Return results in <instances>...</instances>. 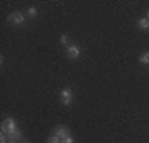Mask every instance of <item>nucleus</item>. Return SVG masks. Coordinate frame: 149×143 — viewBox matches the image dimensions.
<instances>
[{
    "instance_id": "8",
    "label": "nucleus",
    "mask_w": 149,
    "mask_h": 143,
    "mask_svg": "<svg viewBox=\"0 0 149 143\" xmlns=\"http://www.w3.org/2000/svg\"><path fill=\"white\" fill-rule=\"evenodd\" d=\"M60 42H61V43H63V45H66V47H68V45H70V35H68V33H61V37H60Z\"/></svg>"
},
{
    "instance_id": "4",
    "label": "nucleus",
    "mask_w": 149,
    "mask_h": 143,
    "mask_svg": "<svg viewBox=\"0 0 149 143\" xmlns=\"http://www.w3.org/2000/svg\"><path fill=\"white\" fill-rule=\"evenodd\" d=\"M8 22L13 23V25H22V23L25 22V17H23V13H20V12H12L10 15H8Z\"/></svg>"
},
{
    "instance_id": "2",
    "label": "nucleus",
    "mask_w": 149,
    "mask_h": 143,
    "mask_svg": "<svg viewBox=\"0 0 149 143\" xmlns=\"http://www.w3.org/2000/svg\"><path fill=\"white\" fill-rule=\"evenodd\" d=\"M60 101H61L65 106L71 105V103H73V90H70V88H63V90L60 92Z\"/></svg>"
},
{
    "instance_id": "16",
    "label": "nucleus",
    "mask_w": 149,
    "mask_h": 143,
    "mask_svg": "<svg viewBox=\"0 0 149 143\" xmlns=\"http://www.w3.org/2000/svg\"><path fill=\"white\" fill-rule=\"evenodd\" d=\"M23 143H28V142H23Z\"/></svg>"
},
{
    "instance_id": "14",
    "label": "nucleus",
    "mask_w": 149,
    "mask_h": 143,
    "mask_svg": "<svg viewBox=\"0 0 149 143\" xmlns=\"http://www.w3.org/2000/svg\"><path fill=\"white\" fill-rule=\"evenodd\" d=\"M8 143H18V142H17V140H10Z\"/></svg>"
},
{
    "instance_id": "7",
    "label": "nucleus",
    "mask_w": 149,
    "mask_h": 143,
    "mask_svg": "<svg viewBox=\"0 0 149 143\" xmlns=\"http://www.w3.org/2000/svg\"><path fill=\"white\" fill-rule=\"evenodd\" d=\"M138 27L139 28H143V30H146V28H149V20L144 17V18H139L138 20Z\"/></svg>"
},
{
    "instance_id": "15",
    "label": "nucleus",
    "mask_w": 149,
    "mask_h": 143,
    "mask_svg": "<svg viewBox=\"0 0 149 143\" xmlns=\"http://www.w3.org/2000/svg\"><path fill=\"white\" fill-rule=\"evenodd\" d=\"M146 18H148V20H149V10H148V13H146Z\"/></svg>"
},
{
    "instance_id": "1",
    "label": "nucleus",
    "mask_w": 149,
    "mask_h": 143,
    "mask_svg": "<svg viewBox=\"0 0 149 143\" xmlns=\"http://www.w3.org/2000/svg\"><path fill=\"white\" fill-rule=\"evenodd\" d=\"M15 130H18V127H17V122L12 117L5 118V120L2 122V132L5 133V135H8V133H12V132H15Z\"/></svg>"
},
{
    "instance_id": "13",
    "label": "nucleus",
    "mask_w": 149,
    "mask_h": 143,
    "mask_svg": "<svg viewBox=\"0 0 149 143\" xmlns=\"http://www.w3.org/2000/svg\"><path fill=\"white\" fill-rule=\"evenodd\" d=\"M61 143H74V140H73V137H71V135H70V137L63 138V140H61Z\"/></svg>"
},
{
    "instance_id": "5",
    "label": "nucleus",
    "mask_w": 149,
    "mask_h": 143,
    "mask_svg": "<svg viewBox=\"0 0 149 143\" xmlns=\"http://www.w3.org/2000/svg\"><path fill=\"white\" fill-rule=\"evenodd\" d=\"M55 135L58 138H66V137H70V130H68V127H65V125H58V127L55 128Z\"/></svg>"
},
{
    "instance_id": "10",
    "label": "nucleus",
    "mask_w": 149,
    "mask_h": 143,
    "mask_svg": "<svg viewBox=\"0 0 149 143\" xmlns=\"http://www.w3.org/2000/svg\"><path fill=\"white\" fill-rule=\"evenodd\" d=\"M27 13H28V17H37V13H38V10L35 8V7H30L27 10Z\"/></svg>"
},
{
    "instance_id": "3",
    "label": "nucleus",
    "mask_w": 149,
    "mask_h": 143,
    "mask_svg": "<svg viewBox=\"0 0 149 143\" xmlns=\"http://www.w3.org/2000/svg\"><path fill=\"white\" fill-rule=\"evenodd\" d=\"M80 53H81L80 47H78V45H74V43H71V45L66 47V57H68V58L76 60L78 57H80Z\"/></svg>"
},
{
    "instance_id": "12",
    "label": "nucleus",
    "mask_w": 149,
    "mask_h": 143,
    "mask_svg": "<svg viewBox=\"0 0 149 143\" xmlns=\"http://www.w3.org/2000/svg\"><path fill=\"white\" fill-rule=\"evenodd\" d=\"M8 142H10V140H8V137L2 132V133H0V143H8Z\"/></svg>"
},
{
    "instance_id": "11",
    "label": "nucleus",
    "mask_w": 149,
    "mask_h": 143,
    "mask_svg": "<svg viewBox=\"0 0 149 143\" xmlns=\"http://www.w3.org/2000/svg\"><path fill=\"white\" fill-rule=\"evenodd\" d=\"M47 143H61V138H58L56 135H53V137L48 138V142H47Z\"/></svg>"
},
{
    "instance_id": "6",
    "label": "nucleus",
    "mask_w": 149,
    "mask_h": 143,
    "mask_svg": "<svg viewBox=\"0 0 149 143\" xmlns=\"http://www.w3.org/2000/svg\"><path fill=\"white\" fill-rule=\"evenodd\" d=\"M7 137H8V140H17V142H18V140H22V132L20 130H15V132L8 133Z\"/></svg>"
},
{
    "instance_id": "9",
    "label": "nucleus",
    "mask_w": 149,
    "mask_h": 143,
    "mask_svg": "<svg viewBox=\"0 0 149 143\" xmlns=\"http://www.w3.org/2000/svg\"><path fill=\"white\" fill-rule=\"evenodd\" d=\"M139 62H141V63H149V52H144L143 55H141V57H139Z\"/></svg>"
}]
</instances>
